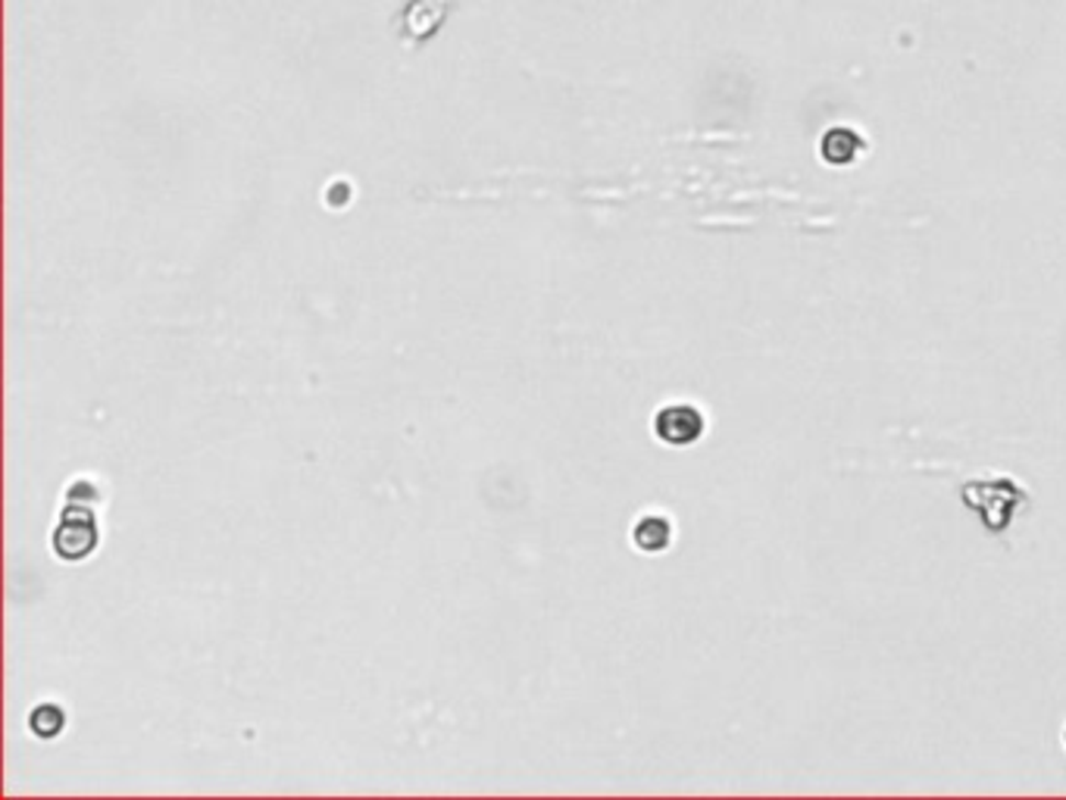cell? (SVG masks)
I'll return each mask as SVG.
<instances>
[{"label":"cell","instance_id":"7a4b0ae2","mask_svg":"<svg viewBox=\"0 0 1066 800\" xmlns=\"http://www.w3.org/2000/svg\"><path fill=\"white\" fill-rule=\"evenodd\" d=\"M666 541H670V522L666 519L648 516V519L638 522L636 544L641 551H660V548H666Z\"/></svg>","mask_w":1066,"mask_h":800},{"label":"cell","instance_id":"6da1fadb","mask_svg":"<svg viewBox=\"0 0 1066 800\" xmlns=\"http://www.w3.org/2000/svg\"><path fill=\"white\" fill-rule=\"evenodd\" d=\"M704 431V416L695 410V407H666V410L657 416V435L666 441V444H692L700 438Z\"/></svg>","mask_w":1066,"mask_h":800},{"label":"cell","instance_id":"3957f363","mask_svg":"<svg viewBox=\"0 0 1066 800\" xmlns=\"http://www.w3.org/2000/svg\"><path fill=\"white\" fill-rule=\"evenodd\" d=\"M60 725H63V713L57 710V707H42V710H35V717H32V729H35L38 735H44V739L57 735V732H60Z\"/></svg>","mask_w":1066,"mask_h":800}]
</instances>
